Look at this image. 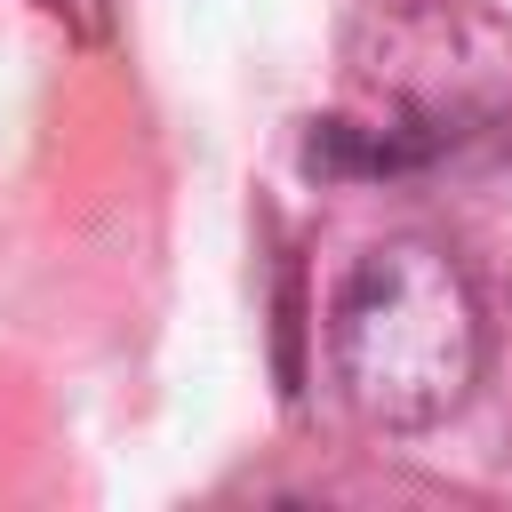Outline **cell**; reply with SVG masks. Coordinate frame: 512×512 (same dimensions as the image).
<instances>
[{
    "mask_svg": "<svg viewBox=\"0 0 512 512\" xmlns=\"http://www.w3.org/2000/svg\"><path fill=\"white\" fill-rule=\"evenodd\" d=\"M512 120V16L488 0H368L344 32V104L312 120L304 168L400 184Z\"/></svg>",
    "mask_w": 512,
    "mask_h": 512,
    "instance_id": "6da1fadb",
    "label": "cell"
},
{
    "mask_svg": "<svg viewBox=\"0 0 512 512\" xmlns=\"http://www.w3.org/2000/svg\"><path fill=\"white\" fill-rule=\"evenodd\" d=\"M32 8H40V16H56V24H64V32H80V40H104L120 0H32Z\"/></svg>",
    "mask_w": 512,
    "mask_h": 512,
    "instance_id": "3957f363",
    "label": "cell"
},
{
    "mask_svg": "<svg viewBox=\"0 0 512 512\" xmlns=\"http://www.w3.org/2000/svg\"><path fill=\"white\" fill-rule=\"evenodd\" d=\"M488 368V312L448 240H376L328 304V376L376 432L448 424Z\"/></svg>",
    "mask_w": 512,
    "mask_h": 512,
    "instance_id": "7a4b0ae2",
    "label": "cell"
}]
</instances>
